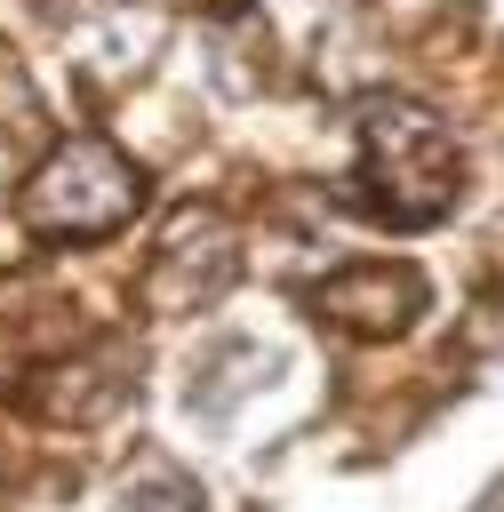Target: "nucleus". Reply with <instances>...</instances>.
<instances>
[{"label": "nucleus", "instance_id": "7ed1b4c3", "mask_svg": "<svg viewBox=\"0 0 504 512\" xmlns=\"http://www.w3.org/2000/svg\"><path fill=\"white\" fill-rule=\"evenodd\" d=\"M416 304H424V280H416L408 264H344V272L320 288V312L344 320V328H360V336H392V328H408Z\"/></svg>", "mask_w": 504, "mask_h": 512}, {"label": "nucleus", "instance_id": "f257e3e1", "mask_svg": "<svg viewBox=\"0 0 504 512\" xmlns=\"http://www.w3.org/2000/svg\"><path fill=\"white\" fill-rule=\"evenodd\" d=\"M360 200L392 224H432L456 200V144L424 104H368L360 120Z\"/></svg>", "mask_w": 504, "mask_h": 512}, {"label": "nucleus", "instance_id": "20e7f679", "mask_svg": "<svg viewBox=\"0 0 504 512\" xmlns=\"http://www.w3.org/2000/svg\"><path fill=\"white\" fill-rule=\"evenodd\" d=\"M120 512H200V496H192L176 472H152V480H136V488L120 496Z\"/></svg>", "mask_w": 504, "mask_h": 512}, {"label": "nucleus", "instance_id": "39448f33", "mask_svg": "<svg viewBox=\"0 0 504 512\" xmlns=\"http://www.w3.org/2000/svg\"><path fill=\"white\" fill-rule=\"evenodd\" d=\"M472 512H504V472H496V480H488V496H480V504H472Z\"/></svg>", "mask_w": 504, "mask_h": 512}, {"label": "nucleus", "instance_id": "f03ea898", "mask_svg": "<svg viewBox=\"0 0 504 512\" xmlns=\"http://www.w3.org/2000/svg\"><path fill=\"white\" fill-rule=\"evenodd\" d=\"M16 208H24V224L40 240H104V232H120L144 208V176L112 144L80 136V144H64V152L40 160V176L24 184Z\"/></svg>", "mask_w": 504, "mask_h": 512}]
</instances>
